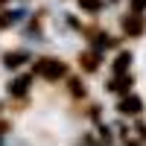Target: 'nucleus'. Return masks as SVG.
<instances>
[{
	"mask_svg": "<svg viewBox=\"0 0 146 146\" xmlns=\"http://www.w3.org/2000/svg\"><path fill=\"white\" fill-rule=\"evenodd\" d=\"M126 67H129V56L123 53V56H120V58H117V73H123Z\"/></svg>",
	"mask_w": 146,
	"mask_h": 146,
	"instance_id": "nucleus-4",
	"label": "nucleus"
},
{
	"mask_svg": "<svg viewBox=\"0 0 146 146\" xmlns=\"http://www.w3.org/2000/svg\"><path fill=\"white\" fill-rule=\"evenodd\" d=\"M146 6V0H135V9H143Z\"/></svg>",
	"mask_w": 146,
	"mask_h": 146,
	"instance_id": "nucleus-9",
	"label": "nucleus"
},
{
	"mask_svg": "<svg viewBox=\"0 0 146 146\" xmlns=\"http://www.w3.org/2000/svg\"><path fill=\"white\" fill-rule=\"evenodd\" d=\"M12 18H15V15H3V18H0V29H3L6 23H12Z\"/></svg>",
	"mask_w": 146,
	"mask_h": 146,
	"instance_id": "nucleus-8",
	"label": "nucleus"
},
{
	"mask_svg": "<svg viewBox=\"0 0 146 146\" xmlns=\"http://www.w3.org/2000/svg\"><path fill=\"white\" fill-rule=\"evenodd\" d=\"M21 58H23L21 53H15V56H6V64H9V67H15V64H21Z\"/></svg>",
	"mask_w": 146,
	"mask_h": 146,
	"instance_id": "nucleus-5",
	"label": "nucleus"
},
{
	"mask_svg": "<svg viewBox=\"0 0 146 146\" xmlns=\"http://www.w3.org/2000/svg\"><path fill=\"white\" fill-rule=\"evenodd\" d=\"M140 29H143V21H140V18H129V21H126V32H131V35H137Z\"/></svg>",
	"mask_w": 146,
	"mask_h": 146,
	"instance_id": "nucleus-3",
	"label": "nucleus"
},
{
	"mask_svg": "<svg viewBox=\"0 0 146 146\" xmlns=\"http://www.w3.org/2000/svg\"><path fill=\"white\" fill-rule=\"evenodd\" d=\"M12 91H15V94H23V91H27V79H18V82H15V88H12Z\"/></svg>",
	"mask_w": 146,
	"mask_h": 146,
	"instance_id": "nucleus-6",
	"label": "nucleus"
},
{
	"mask_svg": "<svg viewBox=\"0 0 146 146\" xmlns=\"http://www.w3.org/2000/svg\"><path fill=\"white\" fill-rule=\"evenodd\" d=\"M35 73L44 76V79H58V76L64 73V64H62V62H53V58H41L38 67H35Z\"/></svg>",
	"mask_w": 146,
	"mask_h": 146,
	"instance_id": "nucleus-1",
	"label": "nucleus"
},
{
	"mask_svg": "<svg viewBox=\"0 0 146 146\" xmlns=\"http://www.w3.org/2000/svg\"><path fill=\"white\" fill-rule=\"evenodd\" d=\"M85 9H100V0H79Z\"/></svg>",
	"mask_w": 146,
	"mask_h": 146,
	"instance_id": "nucleus-7",
	"label": "nucleus"
},
{
	"mask_svg": "<svg viewBox=\"0 0 146 146\" xmlns=\"http://www.w3.org/2000/svg\"><path fill=\"white\" fill-rule=\"evenodd\" d=\"M120 111H123V114H137L140 111V102L137 100H123V102H120Z\"/></svg>",
	"mask_w": 146,
	"mask_h": 146,
	"instance_id": "nucleus-2",
	"label": "nucleus"
}]
</instances>
